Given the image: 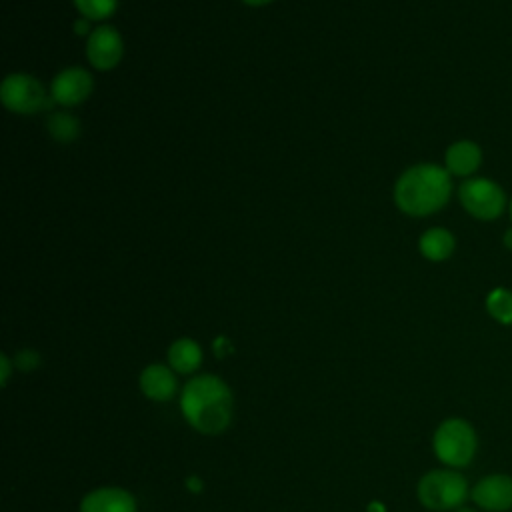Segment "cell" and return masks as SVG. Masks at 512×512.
I'll list each match as a JSON object with an SVG mask.
<instances>
[{
    "label": "cell",
    "instance_id": "cell-1",
    "mask_svg": "<svg viewBox=\"0 0 512 512\" xmlns=\"http://www.w3.org/2000/svg\"><path fill=\"white\" fill-rule=\"evenodd\" d=\"M180 410L196 432L216 436L230 426L234 410L232 392L228 384L214 374L194 376L182 390Z\"/></svg>",
    "mask_w": 512,
    "mask_h": 512
},
{
    "label": "cell",
    "instance_id": "cell-2",
    "mask_svg": "<svg viewBox=\"0 0 512 512\" xmlns=\"http://www.w3.org/2000/svg\"><path fill=\"white\" fill-rule=\"evenodd\" d=\"M452 194V180L438 164L410 166L394 186V202L408 216L438 212Z\"/></svg>",
    "mask_w": 512,
    "mask_h": 512
},
{
    "label": "cell",
    "instance_id": "cell-3",
    "mask_svg": "<svg viewBox=\"0 0 512 512\" xmlns=\"http://www.w3.org/2000/svg\"><path fill=\"white\" fill-rule=\"evenodd\" d=\"M416 494L428 510L444 512L458 508L466 500L468 484L454 470H432L420 478Z\"/></svg>",
    "mask_w": 512,
    "mask_h": 512
},
{
    "label": "cell",
    "instance_id": "cell-4",
    "mask_svg": "<svg viewBox=\"0 0 512 512\" xmlns=\"http://www.w3.org/2000/svg\"><path fill=\"white\" fill-rule=\"evenodd\" d=\"M432 446L440 462L452 468H462L476 454L474 428L462 418H448L436 428Z\"/></svg>",
    "mask_w": 512,
    "mask_h": 512
},
{
    "label": "cell",
    "instance_id": "cell-5",
    "mask_svg": "<svg viewBox=\"0 0 512 512\" xmlns=\"http://www.w3.org/2000/svg\"><path fill=\"white\" fill-rule=\"evenodd\" d=\"M0 100L10 112L16 114H34L46 110L50 102H54L52 96L46 94L40 80L22 72L4 78L0 86Z\"/></svg>",
    "mask_w": 512,
    "mask_h": 512
},
{
    "label": "cell",
    "instance_id": "cell-6",
    "mask_svg": "<svg viewBox=\"0 0 512 512\" xmlns=\"http://www.w3.org/2000/svg\"><path fill=\"white\" fill-rule=\"evenodd\" d=\"M458 198L464 210L478 220H496L506 206L504 190L488 178L464 180L458 188Z\"/></svg>",
    "mask_w": 512,
    "mask_h": 512
},
{
    "label": "cell",
    "instance_id": "cell-7",
    "mask_svg": "<svg viewBox=\"0 0 512 512\" xmlns=\"http://www.w3.org/2000/svg\"><path fill=\"white\" fill-rule=\"evenodd\" d=\"M122 54H124V42L116 28L102 24V26H96L88 36L86 56L96 70H112L122 60Z\"/></svg>",
    "mask_w": 512,
    "mask_h": 512
},
{
    "label": "cell",
    "instance_id": "cell-8",
    "mask_svg": "<svg viewBox=\"0 0 512 512\" xmlns=\"http://www.w3.org/2000/svg\"><path fill=\"white\" fill-rule=\"evenodd\" d=\"M92 88V74L80 66H70L54 76L50 84V96L60 106H76L92 94Z\"/></svg>",
    "mask_w": 512,
    "mask_h": 512
},
{
    "label": "cell",
    "instance_id": "cell-9",
    "mask_svg": "<svg viewBox=\"0 0 512 512\" xmlns=\"http://www.w3.org/2000/svg\"><path fill=\"white\" fill-rule=\"evenodd\" d=\"M472 500L488 512H506L512 508V478L492 474L472 488Z\"/></svg>",
    "mask_w": 512,
    "mask_h": 512
},
{
    "label": "cell",
    "instance_id": "cell-10",
    "mask_svg": "<svg viewBox=\"0 0 512 512\" xmlns=\"http://www.w3.org/2000/svg\"><path fill=\"white\" fill-rule=\"evenodd\" d=\"M134 496L116 486H104L88 492L80 502V512H136Z\"/></svg>",
    "mask_w": 512,
    "mask_h": 512
},
{
    "label": "cell",
    "instance_id": "cell-11",
    "mask_svg": "<svg viewBox=\"0 0 512 512\" xmlns=\"http://www.w3.org/2000/svg\"><path fill=\"white\" fill-rule=\"evenodd\" d=\"M176 374L164 364H150L140 372V390L154 402H168L176 394Z\"/></svg>",
    "mask_w": 512,
    "mask_h": 512
},
{
    "label": "cell",
    "instance_id": "cell-12",
    "mask_svg": "<svg viewBox=\"0 0 512 512\" xmlns=\"http://www.w3.org/2000/svg\"><path fill=\"white\" fill-rule=\"evenodd\" d=\"M446 170L454 176H470L478 170L482 162V150L478 144L470 140H458L452 146H448L446 156Z\"/></svg>",
    "mask_w": 512,
    "mask_h": 512
},
{
    "label": "cell",
    "instance_id": "cell-13",
    "mask_svg": "<svg viewBox=\"0 0 512 512\" xmlns=\"http://www.w3.org/2000/svg\"><path fill=\"white\" fill-rule=\"evenodd\" d=\"M168 362L174 372L190 374L202 364V348L192 338H178L168 348Z\"/></svg>",
    "mask_w": 512,
    "mask_h": 512
},
{
    "label": "cell",
    "instance_id": "cell-14",
    "mask_svg": "<svg viewBox=\"0 0 512 512\" xmlns=\"http://www.w3.org/2000/svg\"><path fill=\"white\" fill-rule=\"evenodd\" d=\"M454 246H456V240L446 228H430L418 240L420 254L432 262L446 260L454 252Z\"/></svg>",
    "mask_w": 512,
    "mask_h": 512
},
{
    "label": "cell",
    "instance_id": "cell-15",
    "mask_svg": "<svg viewBox=\"0 0 512 512\" xmlns=\"http://www.w3.org/2000/svg\"><path fill=\"white\" fill-rule=\"evenodd\" d=\"M46 128H48V132H50V136L54 140L64 142V144L72 142V140H76L80 136V122H78V118L74 114H70V112H64V110L52 112L48 116Z\"/></svg>",
    "mask_w": 512,
    "mask_h": 512
},
{
    "label": "cell",
    "instance_id": "cell-16",
    "mask_svg": "<svg viewBox=\"0 0 512 512\" xmlns=\"http://www.w3.org/2000/svg\"><path fill=\"white\" fill-rule=\"evenodd\" d=\"M488 314L500 324H512V292L506 288H494L486 296Z\"/></svg>",
    "mask_w": 512,
    "mask_h": 512
},
{
    "label": "cell",
    "instance_id": "cell-17",
    "mask_svg": "<svg viewBox=\"0 0 512 512\" xmlns=\"http://www.w3.org/2000/svg\"><path fill=\"white\" fill-rule=\"evenodd\" d=\"M76 10L90 22L106 20L116 12L118 0H72Z\"/></svg>",
    "mask_w": 512,
    "mask_h": 512
},
{
    "label": "cell",
    "instance_id": "cell-18",
    "mask_svg": "<svg viewBox=\"0 0 512 512\" xmlns=\"http://www.w3.org/2000/svg\"><path fill=\"white\" fill-rule=\"evenodd\" d=\"M14 364H16V368H20V370H24V372H30V370H36V368H38L40 356H38L36 350L26 348V350H20V352L16 354Z\"/></svg>",
    "mask_w": 512,
    "mask_h": 512
},
{
    "label": "cell",
    "instance_id": "cell-19",
    "mask_svg": "<svg viewBox=\"0 0 512 512\" xmlns=\"http://www.w3.org/2000/svg\"><path fill=\"white\" fill-rule=\"evenodd\" d=\"M74 30H76V34H86L88 32V36L92 34V26H90V20L88 18H82V20H76L74 22Z\"/></svg>",
    "mask_w": 512,
    "mask_h": 512
},
{
    "label": "cell",
    "instance_id": "cell-20",
    "mask_svg": "<svg viewBox=\"0 0 512 512\" xmlns=\"http://www.w3.org/2000/svg\"><path fill=\"white\" fill-rule=\"evenodd\" d=\"M226 350H230V342H228L224 336L216 338V342H214V352H216L218 356H224Z\"/></svg>",
    "mask_w": 512,
    "mask_h": 512
},
{
    "label": "cell",
    "instance_id": "cell-21",
    "mask_svg": "<svg viewBox=\"0 0 512 512\" xmlns=\"http://www.w3.org/2000/svg\"><path fill=\"white\" fill-rule=\"evenodd\" d=\"M0 368H2V386H6L8 376H10V360L6 354L0 356Z\"/></svg>",
    "mask_w": 512,
    "mask_h": 512
},
{
    "label": "cell",
    "instance_id": "cell-22",
    "mask_svg": "<svg viewBox=\"0 0 512 512\" xmlns=\"http://www.w3.org/2000/svg\"><path fill=\"white\" fill-rule=\"evenodd\" d=\"M186 486H188L192 492H200V490H202V482H200L198 476H190V478L186 480Z\"/></svg>",
    "mask_w": 512,
    "mask_h": 512
},
{
    "label": "cell",
    "instance_id": "cell-23",
    "mask_svg": "<svg viewBox=\"0 0 512 512\" xmlns=\"http://www.w3.org/2000/svg\"><path fill=\"white\" fill-rule=\"evenodd\" d=\"M366 512H386V508H384V504H382V502L374 500V502H370V504H368Z\"/></svg>",
    "mask_w": 512,
    "mask_h": 512
},
{
    "label": "cell",
    "instance_id": "cell-24",
    "mask_svg": "<svg viewBox=\"0 0 512 512\" xmlns=\"http://www.w3.org/2000/svg\"><path fill=\"white\" fill-rule=\"evenodd\" d=\"M502 242H504V246H506L508 250H512V228L504 232V238H502Z\"/></svg>",
    "mask_w": 512,
    "mask_h": 512
},
{
    "label": "cell",
    "instance_id": "cell-25",
    "mask_svg": "<svg viewBox=\"0 0 512 512\" xmlns=\"http://www.w3.org/2000/svg\"><path fill=\"white\" fill-rule=\"evenodd\" d=\"M242 2L248 6H264V4H270L272 0H242Z\"/></svg>",
    "mask_w": 512,
    "mask_h": 512
},
{
    "label": "cell",
    "instance_id": "cell-26",
    "mask_svg": "<svg viewBox=\"0 0 512 512\" xmlns=\"http://www.w3.org/2000/svg\"><path fill=\"white\" fill-rule=\"evenodd\" d=\"M456 512H476V510H472V508H458Z\"/></svg>",
    "mask_w": 512,
    "mask_h": 512
},
{
    "label": "cell",
    "instance_id": "cell-27",
    "mask_svg": "<svg viewBox=\"0 0 512 512\" xmlns=\"http://www.w3.org/2000/svg\"><path fill=\"white\" fill-rule=\"evenodd\" d=\"M510 216H512V200H510Z\"/></svg>",
    "mask_w": 512,
    "mask_h": 512
}]
</instances>
